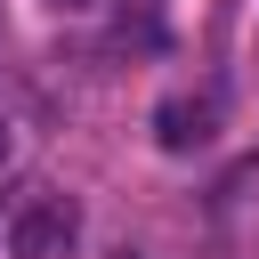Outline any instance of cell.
<instances>
[{
    "instance_id": "6da1fadb",
    "label": "cell",
    "mask_w": 259,
    "mask_h": 259,
    "mask_svg": "<svg viewBox=\"0 0 259 259\" xmlns=\"http://www.w3.org/2000/svg\"><path fill=\"white\" fill-rule=\"evenodd\" d=\"M73 243H81V210L65 194L16 202V219H8V251L16 259H73Z\"/></svg>"
},
{
    "instance_id": "7a4b0ae2",
    "label": "cell",
    "mask_w": 259,
    "mask_h": 259,
    "mask_svg": "<svg viewBox=\"0 0 259 259\" xmlns=\"http://www.w3.org/2000/svg\"><path fill=\"white\" fill-rule=\"evenodd\" d=\"M154 138H162V154H194V146H210V138H219V97H210V89L170 97V105L154 113Z\"/></svg>"
},
{
    "instance_id": "3957f363",
    "label": "cell",
    "mask_w": 259,
    "mask_h": 259,
    "mask_svg": "<svg viewBox=\"0 0 259 259\" xmlns=\"http://www.w3.org/2000/svg\"><path fill=\"white\" fill-rule=\"evenodd\" d=\"M0 154H8V130H0Z\"/></svg>"
},
{
    "instance_id": "277c9868",
    "label": "cell",
    "mask_w": 259,
    "mask_h": 259,
    "mask_svg": "<svg viewBox=\"0 0 259 259\" xmlns=\"http://www.w3.org/2000/svg\"><path fill=\"white\" fill-rule=\"evenodd\" d=\"M65 8H81V0H65Z\"/></svg>"
}]
</instances>
